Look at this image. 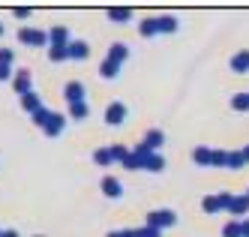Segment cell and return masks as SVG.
<instances>
[{"label": "cell", "mask_w": 249, "mask_h": 237, "mask_svg": "<svg viewBox=\"0 0 249 237\" xmlns=\"http://www.w3.org/2000/svg\"><path fill=\"white\" fill-rule=\"evenodd\" d=\"M9 75H12V69H9L6 63H0V81H6Z\"/></svg>", "instance_id": "cell-22"}, {"label": "cell", "mask_w": 249, "mask_h": 237, "mask_svg": "<svg viewBox=\"0 0 249 237\" xmlns=\"http://www.w3.org/2000/svg\"><path fill=\"white\" fill-rule=\"evenodd\" d=\"M123 57H126V48H123V45H114V48H111V57H108V60L120 66V60H123Z\"/></svg>", "instance_id": "cell-15"}, {"label": "cell", "mask_w": 249, "mask_h": 237, "mask_svg": "<svg viewBox=\"0 0 249 237\" xmlns=\"http://www.w3.org/2000/svg\"><path fill=\"white\" fill-rule=\"evenodd\" d=\"M93 159L99 162V165H111V162H114V153H111V147H108V150H96Z\"/></svg>", "instance_id": "cell-13"}, {"label": "cell", "mask_w": 249, "mask_h": 237, "mask_svg": "<svg viewBox=\"0 0 249 237\" xmlns=\"http://www.w3.org/2000/svg\"><path fill=\"white\" fill-rule=\"evenodd\" d=\"M174 222V213H150V228L156 225H171Z\"/></svg>", "instance_id": "cell-9"}, {"label": "cell", "mask_w": 249, "mask_h": 237, "mask_svg": "<svg viewBox=\"0 0 249 237\" xmlns=\"http://www.w3.org/2000/svg\"><path fill=\"white\" fill-rule=\"evenodd\" d=\"M159 144H162V132L153 129V132H147V135H144V144H141V147L150 150V147H159Z\"/></svg>", "instance_id": "cell-10"}, {"label": "cell", "mask_w": 249, "mask_h": 237, "mask_svg": "<svg viewBox=\"0 0 249 237\" xmlns=\"http://www.w3.org/2000/svg\"><path fill=\"white\" fill-rule=\"evenodd\" d=\"M0 237H3V234H0Z\"/></svg>", "instance_id": "cell-27"}, {"label": "cell", "mask_w": 249, "mask_h": 237, "mask_svg": "<svg viewBox=\"0 0 249 237\" xmlns=\"http://www.w3.org/2000/svg\"><path fill=\"white\" fill-rule=\"evenodd\" d=\"M237 231H240L237 225H228V231H225V237H237Z\"/></svg>", "instance_id": "cell-24"}, {"label": "cell", "mask_w": 249, "mask_h": 237, "mask_svg": "<svg viewBox=\"0 0 249 237\" xmlns=\"http://www.w3.org/2000/svg\"><path fill=\"white\" fill-rule=\"evenodd\" d=\"M60 129H63V117L60 114H51L48 123H45V135H57Z\"/></svg>", "instance_id": "cell-6"}, {"label": "cell", "mask_w": 249, "mask_h": 237, "mask_svg": "<svg viewBox=\"0 0 249 237\" xmlns=\"http://www.w3.org/2000/svg\"><path fill=\"white\" fill-rule=\"evenodd\" d=\"M21 105H24V111H30V114H36L39 111V96L36 93H27V96H21Z\"/></svg>", "instance_id": "cell-7"}, {"label": "cell", "mask_w": 249, "mask_h": 237, "mask_svg": "<svg viewBox=\"0 0 249 237\" xmlns=\"http://www.w3.org/2000/svg\"><path fill=\"white\" fill-rule=\"evenodd\" d=\"M72 117H78V120L87 117V105H84V102H75V105H72Z\"/></svg>", "instance_id": "cell-17"}, {"label": "cell", "mask_w": 249, "mask_h": 237, "mask_svg": "<svg viewBox=\"0 0 249 237\" xmlns=\"http://www.w3.org/2000/svg\"><path fill=\"white\" fill-rule=\"evenodd\" d=\"M0 63H12V48H0Z\"/></svg>", "instance_id": "cell-20"}, {"label": "cell", "mask_w": 249, "mask_h": 237, "mask_svg": "<svg viewBox=\"0 0 249 237\" xmlns=\"http://www.w3.org/2000/svg\"><path fill=\"white\" fill-rule=\"evenodd\" d=\"M111 18H114V21H126V18H129V9H111Z\"/></svg>", "instance_id": "cell-18"}, {"label": "cell", "mask_w": 249, "mask_h": 237, "mask_svg": "<svg viewBox=\"0 0 249 237\" xmlns=\"http://www.w3.org/2000/svg\"><path fill=\"white\" fill-rule=\"evenodd\" d=\"M69 48V45H66ZM66 48H51V60H63L66 57Z\"/></svg>", "instance_id": "cell-21"}, {"label": "cell", "mask_w": 249, "mask_h": 237, "mask_svg": "<svg viewBox=\"0 0 249 237\" xmlns=\"http://www.w3.org/2000/svg\"><path fill=\"white\" fill-rule=\"evenodd\" d=\"M123 117H126V105H123V102H111V105H108V111H105V120L114 126V123H120Z\"/></svg>", "instance_id": "cell-3"}, {"label": "cell", "mask_w": 249, "mask_h": 237, "mask_svg": "<svg viewBox=\"0 0 249 237\" xmlns=\"http://www.w3.org/2000/svg\"><path fill=\"white\" fill-rule=\"evenodd\" d=\"M12 87H15V93L27 96V93H30V72H27V69L15 72V81H12Z\"/></svg>", "instance_id": "cell-2"}, {"label": "cell", "mask_w": 249, "mask_h": 237, "mask_svg": "<svg viewBox=\"0 0 249 237\" xmlns=\"http://www.w3.org/2000/svg\"><path fill=\"white\" fill-rule=\"evenodd\" d=\"M231 63H234V69H237V72L249 69V51H240V54H237V57L231 60Z\"/></svg>", "instance_id": "cell-14"}, {"label": "cell", "mask_w": 249, "mask_h": 237, "mask_svg": "<svg viewBox=\"0 0 249 237\" xmlns=\"http://www.w3.org/2000/svg\"><path fill=\"white\" fill-rule=\"evenodd\" d=\"M0 36H3V24H0Z\"/></svg>", "instance_id": "cell-26"}, {"label": "cell", "mask_w": 249, "mask_h": 237, "mask_svg": "<svg viewBox=\"0 0 249 237\" xmlns=\"http://www.w3.org/2000/svg\"><path fill=\"white\" fill-rule=\"evenodd\" d=\"M234 105H237V108H243V105L249 108V96H237V99H234Z\"/></svg>", "instance_id": "cell-23"}, {"label": "cell", "mask_w": 249, "mask_h": 237, "mask_svg": "<svg viewBox=\"0 0 249 237\" xmlns=\"http://www.w3.org/2000/svg\"><path fill=\"white\" fill-rule=\"evenodd\" d=\"M102 192L108 195V198H117V195H120V183H117L114 177H105V180H102Z\"/></svg>", "instance_id": "cell-8"}, {"label": "cell", "mask_w": 249, "mask_h": 237, "mask_svg": "<svg viewBox=\"0 0 249 237\" xmlns=\"http://www.w3.org/2000/svg\"><path fill=\"white\" fill-rule=\"evenodd\" d=\"M18 39H21V42H27V45H42V42L48 39V33H45V30H30V27H21V30H18Z\"/></svg>", "instance_id": "cell-1"}, {"label": "cell", "mask_w": 249, "mask_h": 237, "mask_svg": "<svg viewBox=\"0 0 249 237\" xmlns=\"http://www.w3.org/2000/svg\"><path fill=\"white\" fill-rule=\"evenodd\" d=\"M144 168H150V171H159V168H162V156L147 153V156H144Z\"/></svg>", "instance_id": "cell-12"}, {"label": "cell", "mask_w": 249, "mask_h": 237, "mask_svg": "<svg viewBox=\"0 0 249 237\" xmlns=\"http://www.w3.org/2000/svg\"><path fill=\"white\" fill-rule=\"evenodd\" d=\"M66 99L72 102V105H75V102H81V99H84V87H81L78 81H72V84H66Z\"/></svg>", "instance_id": "cell-5"}, {"label": "cell", "mask_w": 249, "mask_h": 237, "mask_svg": "<svg viewBox=\"0 0 249 237\" xmlns=\"http://www.w3.org/2000/svg\"><path fill=\"white\" fill-rule=\"evenodd\" d=\"M3 237H18V231H3Z\"/></svg>", "instance_id": "cell-25"}, {"label": "cell", "mask_w": 249, "mask_h": 237, "mask_svg": "<svg viewBox=\"0 0 249 237\" xmlns=\"http://www.w3.org/2000/svg\"><path fill=\"white\" fill-rule=\"evenodd\" d=\"M99 72H102V75H105V78H114V75H117V63H111V60H105Z\"/></svg>", "instance_id": "cell-16"}, {"label": "cell", "mask_w": 249, "mask_h": 237, "mask_svg": "<svg viewBox=\"0 0 249 237\" xmlns=\"http://www.w3.org/2000/svg\"><path fill=\"white\" fill-rule=\"evenodd\" d=\"M48 39H51V48H66L69 42V33H66V27H54V30H51L48 33Z\"/></svg>", "instance_id": "cell-4"}, {"label": "cell", "mask_w": 249, "mask_h": 237, "mask_svg": "<svg viewBox=\"0 0 249 237\" xmlns=\"http://www.w3.org/2000/svg\"><path fill=\"white\" fill-rule=\"evenodd\" d=\"M195 159H198L201 165H207V159H213V153L210 150H195Z\"/></svg>", "instance_id": "cell-19"}, {"label": "cell", "mask_w": 249, "mask_h": 237, "mask_svg": "<svg viewBox=\"0 0 249 237\" xmlns=\"http://www.w3.org/2000/svg\"><path fill=\"white\" fill-rule=\"evenodd\" d=\"M66 54H69V57H87V45L84 42H69Z\"/></svg>", "instance_id": "cell-11"}]
</instances>
